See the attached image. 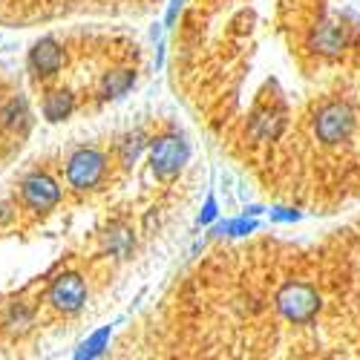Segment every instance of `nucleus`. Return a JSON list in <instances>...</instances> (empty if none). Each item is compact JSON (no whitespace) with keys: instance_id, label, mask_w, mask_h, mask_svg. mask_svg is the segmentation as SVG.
Wrapping results in <instances>:
<instances>
[{"instance_id":"nucleus-6","label":"nucleus","mask_w":360,"mask_h":360,"mask_svg":"<svg viewBox=\"0 0 360 360\" xmlns=\"http://www.w3.org/2000/svg\"><path fill=\"white\" fill-rule=\"evenodd\" d=\"M354 130V110L346 101H332L320 107L314 118V133L323 144H340L352 136Z\"/></svg>"},{"instance_id":"nucleus-2","label":"nucleus","mask_w":360,"mask_h":360,"mask_svg":"<svg viewBox=\"0 0 360 360\" xmlns=\"http://www.w3.org/2000/svg\"><path fill=\"white\" fill-rule=\"evenodd\" d=\"M107 176V156L98 147H78L67 159V182L72 191H96Z\"/></svg>"},{"instance_id":"nucleus-4","label":"nucleus","mask_w":360,"mask_h":360,"mask_svg":"<svg viewBox=\"0 0 360 360\" xmlns=\"http://www.w3.org/2000/svg\"><path fill=\"white\" fill-rule=\"evenodd\" d=\"M277 309L291 323H309L320 311V294L309 283H285L277 291Z\"/></svg>"},{"instance_id":"nucleus-13","label":"nucleus","mask_w":360,"mask_h":360,"mask_svg":"<svg viewBox=\"0 0 360 360\" xmlns=\"http://www.w3.org/2000/svg\"><path fill=\"white\" fill-rule=\"evenodd\" d=\"M104 248H107L112 257H118V259H127V257L133 254V248H136L133 231H130L124 222L110 225V228L104 231Z\"/></svg>"},{"instance_id":"nucleus-17","label":"nucleus","mask_w":360,"mask_h":360,"mask_svg":"<svg viewBox=\"0 0 360 360\" xmlns=\"http://www.w3.org/2000/svg\"><path fill=\"white\" fill-rule=\"evenodd\" d=\"M15 217H18V207H15V202H9V199H0V228L12 225V222H15Z\"/></svg>"},{"instance_id":"nucleus-10","label":"nucleus","mask_w":360,"mask_h":360,"mask_svg":"<svg viewBox=\"0 0 360 360\" xmlns=\"http://www.w3.org/2000/svg\"><path fill=\"white\" fill-rule=\"evenodd\" d=\"M41 112L49 124H61L75 112V96L70 89H49L41 101Z\"/></svg>"},{"instance_id":"nucleus-9","label":"nucleus","mask_w":360,"mask_h":360,"mask_svg":"<svg viewBox=\"0 0 360 360\" xmlns=\"http://www.w3.org/2000/svg\"><path fill=\"white\" fill-rule=\"evenodd\" d=\"M35 328V309L26 303V300H15L4 314V332L9 338H26Z\"/></svg>"},{"instance_id":"nucleus-1","label":"nucleus","mask_w":360,"mask_h":360,"mask_svg":"<svg viewBox=\"0 0 360 360\" xmlns=\"http://www.w3.org/2000/svg\"><path fill=\"white\" fill-rule=\"evenodd\" d=\"M147 147H150V167H153L156 179H162V182L176 179L179 173H182V167L188 165V159H191V144L182 136H176V133L159 136Z\"/></svg>"},{"instance_id":"nucleus-3","label":"nucleus","mask_w":360,"mask_h":360,"mask_svg":"<svg viewBox=\"0 0 360 360\" xmlns=\"http://www.w3.org/2000/svg\"><path fill=\"white\" fill-rule=\"evenodd\" d=\"M61 196V185L44 170H32L20 179V205L35 217H46L49 211H55Z\"/></svg>"},{"instance_id":"nucleus-5","label":"nucleus","mask_w":360,"mask_h":360,"mask_svg":"<svg viewBox=\"0 0 360 360\" xmlns=\"http://www.w3.org/2000/svg\"><path fill=\"white\" fill-rule=\"evenodd\" d=\"M86 297H89V288H86L84 277L75 271L58 274L46 288V303L58 314H78L86 306Z\"/></svg>"},{"instance_id":"nucleus-16","label":"nucleus","mask_w":360,"mask_h":360,"mask_svg":"<svg viewBox=\"0 0 360 360\" xmlns=\"http://www.w3.org/2000/svg\"><path fill=\"white\" fill-rule=\"evenodd\" d=\"M254 231H257V219H254V217L248 219V214H245L243 219H233V222L219 225V233H231V236H248V233H254Z\"/></svg>"},{"instance_id":"nucleus-20","label":"nucleus","mask_w":360,"mask_h":360,"mask_svg":"<svg viewBox=\"0 0 360 360\" xmlns=\"http://www.w3.org/2000/svg\"><path fill=\"white\" fill-rule=\"evenodd\" d=\"M179 12H182V0H170V9H167V18H165V23H167V26H173Z\"/></svg>"},{"instance_id":"nucleus-7","label":"nucleus","mask_w":360,"mask_h":360,"mask_svg":"<svg viewBox=\"0 0 360 360\" xmlns=\"http://www.w3.org/2000/svg\"><path fill=\"white\" fill-rule=\"evenodd\" d=\"M26 61H29V72H32L38 81H46V78H55L58 72L64 70V64H67V49H64V44L58 41V38L46 35V38H38V41L32 44Z\"/></svg>"},{"instance_id":"nucleus-15","label":"nucleus","mask_w":360,"mask_h":360,"mask_svg":"<svg viewBox=\"0 0 360 360\" xmlns=\"http://www.w3.org/2000/svg\"><path fill=\"white\" fill-rule=\"evenodd\" d=\"M110 338H112V328L110 326H101L98 332H93L89 335L78 349H75V357L78 360H93V357H101L104 354V349H107V343H110Z\"/></svg>"},{"instance_id":"nucleus-11","label":"nucleus","mask_w":360,"mask_h":360,"mask_svg":"<svg viewBox=\"0 0 360 360\" xmlns=\"http://www.w3.org/2000/svg\"><path fill=\"white\" fill-rule=\"evenodd\" d=\"M311 46H314V52H320V55H338V52L346 46L343 26H338V23H332V20H323V23L314 29V35H311Z\"/></svg>"},{"instance_id":"nucleus-12","label":"nucleus","mask_w":360,"mask_h":360,"mask_svg":"<svg viewBox=\"0 0 360 360\" xmlns=\"http://www.w3.org/2000/svg\"><path fill=\"white\" fill-rule=\"evenodd\" d=\"M133 86H136V70H110L101 78V98L104 101L124 98Z\"/></svg>"},{"instance_id":"nucleus-19","label":"nucleus","mask_w":360,"mask_h":360,"mask_svg":"<svg viewBox=\"0 0 360 360\" xmlns=\"http://www.w3.org/2000/svg\"><path fill=\"white\" fill-rule=\"evenodd\" d=\"M271 219H274V222H297L300 214L291 211V207H277V211H271Z\"/></svg>"},{"instance_id":"nucleus-8","label":"nucleus","mask_w":360,"mask_h":360,"mask_svg":"<svg viewBox=\"0 0 360 360\" xmlns=\"http://www.w3.org/2000/svg\"><path fill=\"white\" fill-rule=\"evenodd\" d=\"M32 127V110H29L26 96L15 93L6 101H0V133L23 139Z\"/></svg>"},{"instance_id":"nucleus-18","label":"nucleus","mask_w":360,"mask_h":360,"mask_svg":"<svg viewBox=\"0 0 360 360\" xmlns=\"http://www.w3.org/2000/svg\"><path fill=\"white\" fill-rule=\"evenodd\" d=\"M217 219V199L211 196L205 202V211H202V217H199V225H211Z\"/></svg>"},{"instance_id":"nucleus-14","label":"nucleus","mask_w":360,"mask_h":360,"mask_svg":"<svg viewBox=\"0 0 360 360\" xmlns=\"http://www.w3.org/2000/svg\"><path fill=\"white\" fill-rule=\"evenodd\" d=\"M147 136L141 133V130H133V133H127V136H122V141L115 144V153H118V162H122V167L124 170H130V167H136V162L141 159V153L147 150Z\"/></svg>"}]
</instances>
